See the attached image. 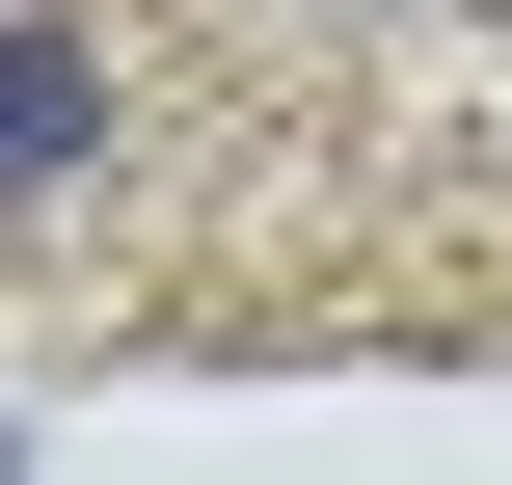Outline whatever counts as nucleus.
<instances>
[{
  "label": "nucleus",
  "mask_w": 512,
  "mask_h": 485,
  "mask_svg": "<svg viewBox=\"0 0 512 485\" xmlns=\"http://www.w3.org/2000/svg\"><path fill=\"white\" fill-rule=\"evenodd\" d=\"M81 135H108V54L81 27H0V189H54Z\"/></svg>",
  "instance_id": "f257e3e1"
}]
</instances>
